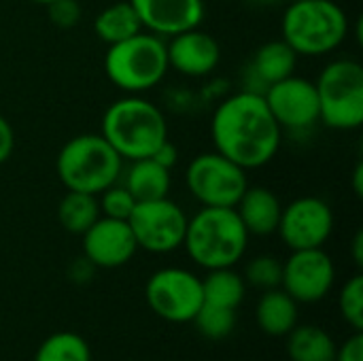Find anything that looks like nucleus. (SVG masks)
<instances>
[{"instance_id": "obj_1", "label": "nucleus", "mask_w": 363, "mask_h": 361, "mask_svg": "<svg viewBox=\"0 0 363 361\" xmlns=\"http://www.w3.org/2000/svg\"><path fill=\"white\" fill-rule=\"evenodd\" d=\"M211 134L215 151L245 170L266 166L281 147V126L259 91L225 98L213 115Z\"/></svg>"}, {"instance_id": "obj_2", "label": "nucleus", "mask_w": 363, "mask_h": 361, "mask_svg": "<svg viewBox=\"0 0 363 361\" xmlns=\"http://www.w3.org/2000/svg\"><path fill=\"white\" fill-rule=\"evenodd\" d=\"M247 245L249 232L236 209L204 206L187 219L183 247L187 255L206 270L232 268L245 255Z\"/></svg>"}, {"instance_id": "obj_3", "label": "nucleus", "mask_w": 363, "mask_h": 361, "mask_svg": "<svg viewBox=\"0 0 363 361\" xmlns=\"http://www.w3.org/2000/svg\"><path fill=\"white\" fill-rule=\"evenodd\" d=\"M102 136L121 160L134 162L151 157L160 145L168 140V126L153 102L138 94H130L106 109L102 117Z\"/></svg>"}, {"instance_id": "obj_4", "label": "nucleus", "mask_w": 363, "mask_h": 361, "mask_svg": "<svg viewBox=\"0 0 363 361\" xmlns=\"http://www.w3.org/2000/svg\"><path fill=\"white\" fill-rule=\"evenodd\" d=\"M281 30L298 55H325L347 38L349 19L334 0H296L287 6Z\"/></svg>"}, {"instance_id": "obj_5", "label": "nucleus", "mask_w": 363, "mask_h": 361, "mask_svg": "<svg viewBox=\"0 0 363 361\" xmlns=\"http://www.w3.org/2000/svg\"><path fill=\"white\" fill-rule=\"evenodd\" d=\"M123 160L102 134H79L70 138L57 155V177L68 191L98 196L115 185Z\"/></svg>"}, {"instance_id": "obj_6", "label": "nucleus", "mask_w": 363, "mask_h": 361, "mask_svg": "<svg viewBox=\"0 0 363 361\" xmlns=\"http://www.w3.org/2000/svg\"><path fill=\"white\" fill-rule=\"evenodd\" d=\"M168 68L166 43L151 32H138L121 43L108 45L104 57L108 81L125 94H140L155 87Z\"/></svg>"}, {"instance_id": "obj_7", "label": "nucleus", "mask_w": 363, "mask_h": 361, "mask_svg": "<svg viewBox=\"0 0 363 361\" xmlns=\"http://www.w3.org/2000/svg\"><path fill=\"white\" fill-rule=\"evenodd\" d=\"M319 119L334 130H355L363 123V66L355 60H334L317 83Z\"/></svg>"}, {"instance_id": "obj_8", "label": "nucleus", "mask_w": 363, "mask_h": 361, "mask_svg": "<svg viewBox=\"0 0 363 361\" xmlns=\"http://www.w3.org/2000/svg\"><path fill=\"white\" fill-rule=\"evenodd\" d=\"M185 183L202 206L223 209H234L249 187L247 170L217 151L194 157L185 170Z\"/></svg>"}, {"instance_id": "obj_9", "label": "nucleus", "mask_w": 363, "mask_h": 361, "mask_svg": "<svg viewBox=\"0 0 363 361\" xmlns=\"http://www.w3.org/2000/svg\"><path fill=\"white\" fill-rule=\"evenodd\" d=\"M151 311L170 323H189L200 311L202 279L185 268H162L151 274L145 287Z\"/></svg>"}, {"instance_id": "obj_10", "label": "nucleus", "mask_w": 363, "mask_h": 361, "mask_svg": "<svg viewBox=\"0 0 363 361\" xmlns=\"http://www.w3.org/2000/svg\"><path fill=\"white\" fill-rule=\"evenodd\" d=\"M136 245L149 253H170L183 247L187 215L168 198L136 202L128 217Z\"/></svg>"}, {"instance_id": "obj_11", "label": "nucleus", "mask_w": 363, "mask_h": 361, "mask_svg": "<svg viewBox=\"0 0 363 361\" xmlns=\"http://www.w3.org/2000/svg\"><path fill=\"white\" fill-rule=\"evenodd\" d=\"M334 230L330 204L315 196H304L283 206L277 232L291 251L323 247Z\"/></svg>"}, {"instance_id": "obj_12", "label": "nucleus", "mask_w": 363, "mask_h": 361, "mask_svg": "<svg viewBox=\"0 0 363 361\" xmlns=\"http://www.w3.org/2000/svg\"><path fill=\"white\" fill-rule=\"evenodd\" d=\"M336 281V268L332 257L319 249H300L283 264V289L302 304H315L323 300Z\"/></svg>"}, {"instance_id": "obj_13", "label": "nucleus", "mask_w": 363, "mask_h": 361, "mask_svg": "<svg viewBox=\"0 0 363 361\" xmlns=\"http://www.w3.org/2000/svg\"><path fill=\"white\" fill-rule=\"evenodd\" d=\"M264 100L281 128L304 130L319 121V98L313 81L287 77L266 87Z\"/></svg>"}, {"instance_id": "obj_14", "label": "nucleus", "mask_w": 363, "mask_h": 361, "mask_svg": "<svg viewBox=\"0 0 363 361\" xmlns=\"http://www.w3.org/2000/svg\"><path fill=\"white\" fill-rule=\"evenodd\" d=\"M83 255L96 268H119L128 264L138 245L123 219L98 217V221L83 234Z\"/></svg>"}, {"instance_id": "obj_15", "label": "nucleus", "mask_w": 363, "mask_h": 361, "mask_svg": "<svg viewBox=\"0 0 363 361\" xmlns=\"http://www.w3.org/2000/svg\"><path fill=\"white\" fill-rule=\"evenodd\" d=\"M140 26L155 36H177L204 19L202 0H130Z\"/></svg>"}, {"instance_id": "obj_16", "label": "nucleus", "mask_w": 363, "mask_h": 361, "mask_svg": "<svg viewBox=\"0 0 363 361\" xmlns=\"http://www.w3.org/2000/svg\"><path fill=\"white\" fill-rule=\"evenodd\" d=\"M166 53L168 66L185 77L208 74L211 70H215L221 57L219 43L198 28L172 36L170 45H166Z\"/></svg>"}, {"instance_id": "obj_17", "label": "nucleus", "mask_w": 363, "mask_h": 361, "mask_svg": "<svg viewBox=\"0 0 363 361\" xmlns=\"http://www.w3.org/2000/svg\"><path fill=\"white\" fill-rule=\"evenodd\" d=\"M249 236H270L277 232L283 204L279 196L268 187H247L234 206Z\"/></svg>"}, {"instance_id": "obj_18", "label": "nucleus", "mask_w": 363, "mask_h": 361, "mask_svg": "<svg viewBox=\"0 0 363 361\" xmlns=\"http://www.w3.org/2000/svg\"><path fill=\"white\" fill-rule=\"evenodd\" d=\"M255 319L268 336H287L298 323V302L285 289H268L257 302Z\"/></svg>"}, {"instance_id": "obj_19", "label": "nucleus", "mask_w": 363, "mask_h": 361, "mask_svg": "<svg viewBox=\"0 0 363 361\" xmlns=\"http://www.w3.org/2000/svg\"><path fill=\"white\" fill-rule=\"evenodd\" d=\"M136 202H149L168 198L170 191V170L160 166L153 157L134 160L123 185Z\"/></svg>"}, {"instance_id": "obj_20", "label": "nucleus", "mask_w": 363, "mask_h": 361, "mask_svg": "<svg viewBox=\"0 0 363 361\" xmlns=\"http://www.w3.org/2000/svg\"><path fill=\"white\" fill-rule=\"evenodd\" d=\"M334 338L319 326H296L287 334V355L291 361H334Z\"/></svg>"}, {"instance_id": "obj_21", "label": "nucleus", "mask_w": 363, "mask_h": 361, "mask_svg": "<svg viewBox=\"0 0 363 361\" xmlns=\"http://www.w3.org/2000/svg\"><path fill=\"white\" fill-rule=\"evenodd\" d=\"M298 64V53L285 40L264 43L253 55V72L259 81L268 85L283 81L294 74Z\"/></svg>"}, {"instance_id": "obj_22", "label": "nucleus", "mask_w": 363, "mask_h": 361, "mask_svg": "<svg viewBox=\"0 0 363 361\" xmlns=\"http://www.w3.org/2000/svg\"><path fill=\"white\" fill-rule=\"evenodd\" d=\"M94 30L102 43L115 45L143 32V26L132 2L128 0V2H115L102 9L94 19Z\"/></svg>"}, {"instance_id": "obj_23", "label": "nucleus", "mask_w": 363, "mask_h": 361, "mask_svg": "<svg viewBox=\"0 0 363 361\" xmlns=\"http://www.w3.org/2000/svg\"><path fill=\"white\" fill-rule=\"evenodd\" d=\"M202 298L204 304L236 311L245 300V279L232 268L208 270V277L202 281Z\"/></svg>"}, {"instance_id": "obj_24", "label": "nucleus", "mask_w": 363, "mask_h": 361, "mask_svg": "<svg viewBox=\"0 0 363 361\" xmlns=\"http://www.w3.org/2000/svg\"><path fill=\"white\" fill-rule=\"evenodd\" d=\"M98 217H100V204L91 194L68 191L57 206V219L62 228L68 230L70 234H83L98 221Z\"/></svg>"}, {"instance_id": "obj_25", "label": "nucleus", "mask_w": 363, "mask_h": 361, "mask_svg": "<svg viewBox=\"0 0 363 361\" xmlns=\"http://www.w3.org/2000/svg\"><path fill=\"white\" fill-rule=\"evenodd\" d=\"M34 361H91V351L79 334L55 332L43 340Z\"/></svg>"}, {"instance_id": "obj_26", "label": "nucleus", "mask_w": 363, "mask_h": 361, "mask_svg": "<svg viewBox=\"0 0 363 361\" xmlns=\"http://www.w3.org/2000/svg\"><path fill=\"white\" fill-rule=\"evenodd\" d=\"M194 323L206 340H223L236 328V311L202 302L200 311L194 317Z\"/></svg>"}, {"instance_id": "obj_27", "label": "nucleus", "mask_w": 363, "mask_h": 361, "mask_svg": "<svg viewBox=\"0 0 363 361\" xmlns=\"http://www.w3.org/2000/svg\"><path fill=\"white\" fill-rule=\"evenodd\" d=\"M245 279L255 289H277L283 281V264L272 255H259L247 264Z\"/></svg>"}, {"instance_id": "obj_28", "label": "nucleus", "mask_w": 363, "mask_h": 361, "mask_svg": "<svg viewBox=\"0 0 363 361\" xmlns=\"http://www.w3.org/2000/svg\"><path fill=\"white\" fill-rule=\"evenodd\" d=\"M338 309L340 315L345 317V321L355 330H363V277L355 274L353 279H349L345 283V287L340 289V298H338Z\"/></svg>"}, {"instance_id": "obj_29", "label": "nucleus", "mask_w": 363, "mask_h": 361, "mask_svg": "<svg viewBox=\"0 0 363 361\" xmlns=\"http://www.w3.org/2000/svg\"><path fill=\"white\" fill-rule=\"evenodd\" d=\"M98 204H100V213L104 217L128 221L130 213L136 206V200L123 185H111L102 191V200Z\"/></svg>"}, {"instance_id": "obj_30", "label": "nucleus", "mask_w": 363, "mask_h": 361, "mask_svg": "<svg viewBox=\"0 0 363 361\" xmlns=\"http://www.w3.org/2000/svg\"><path fill=\"white\" fill-rule=\"evenodd\" d=\"M49 17L60 28H72L81 19V6L77 0H53L47 4Z\"/></svg>"}, {"instance_id": "obj_31", "label": "nucleus", "mask_w": 363, "mask_h": 361, "mask_svg": "<svg viewBox=\"0 0 363 361\" xmlns=\"http://www.w3.org/2000/svg\"><path fill=\"white\" fill-rule=\"evenodd\" d=\"M334 361H363V334L357 332L340 349H336Z\"/></svg>"}, {"instance_id": "obj_32", "label": "nucleus", "mask_w": 363, "mask_h": 361, "mask_svg": "<svg viewBox=\"0 0 363 361\" xmlns=\"http://www.w3.org/2000/svg\"><path fill=\"white\" fill-rule=\"evenodd\" d=\"M13 147H15V134H13V128H11V123L0 115V164H4V162L11 157Z\"/></svg>"}, {"instance_id": "obj_33", "label": "nucleus", "mask_w": 363, "mask_h": 361, "mask_svg": "<svg viewBox=\"0 0 363 361\" xmlns=\"http://www.w3.org/2000/svg\"><path fill=\"white\" fill-rule=\"evenodd\" d=\"M160 166H164V168H172L174 164H177V160H179V151H177V147L170 143V140H164L162 145H160V149L151 155Z\"/></svg>"}, {"instance_id": "obj_34", "label": "nucleus", "mask_w": 363, "mask_h": 361, "mask_svg": "<svg viewBox=\"0 0 363 361\" xmlns=\"http://www.w3.org/2000/svg\"><path fill=\"white\" fill-rule=\"evenodd\" d=\"M91 272H94V264L87 262V260L72 264V279H74L77 283H85V281L91 277Z\"/></svg>"}, {"instance_id": "obj_35", "label": "nucleus", "mask_w": 363, "mask_h": 361, "mask_svg": "<svg viewBox=\"0 0 363 361\" xmlns=\"http://www.w3.org/2000/svg\"><path fill=\"white\" fill-rule=\"evenodd\" d=\"M353 260L357 266L363 264V232H357L353 238Z\"/></svg>"}, {"instance_id": "obj_36", "label": "nucleus", "mask_w": 363, "mask_h": 361, "mask_svg": "<svg viewBox=\"0 0 363 361\" xmlns=\"http://www.w3.org/2000/svg\"><path fill=\"white\" fill-rule=\"evenodd\" d=\"M362 179H363V164L359 162V164L355 166V172H353V189H355V194H357L359 198L363 196Z\"/></svg>"}, {"instance_id": "obj_37", "label": "nucleus", "mask_w": 363, "mask_h": 361, "mask_svg": "<svg viewBox=\"0 0 363 361\" xmlns=\"http://www.w3.org/2000/svg\"><path fill=\"white\" fill-rule=\"evenodd\" d=\"M253 2H257V4H274L279 0H253Z\"/></svg>"}, {"instance_id": "obj_38", "label": "nucleus", "mask_w": 363, "mask_h": 361, "mask_svg": "<svg viewBox=\"0 0 363 361\" xmlns=\"http://www.w3.org/2000/svg\"><path fill=\"white\" fill-rule=\"evenodd\" d=\"M32 2H36V4H45V6H47V4H49V2H53V0H32Z\"/></svg>"}, {"instance_id": "obj_39", "label": "nucleus", "mask_w": 363, "mask_h": 361, "mask_svg": "<svg viewBox=\"0 0 363 361\" xmlns=\"http://www.w3.org/2000/svg\"><path fill=\"white\" fill-rule=\"evenodd\" d=\"M291 2H296V0H291Z\"/></svg>"}]
</instances>
